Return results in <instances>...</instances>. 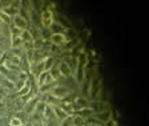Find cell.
Masks as SVG:
<instances>
[{
	"instance_id": "8992f818",
	"label": "cell",
	"mask_w": 149,
	"mask_h": 126,
	"mask_svg": "<svg viewBox=\"0 0 149 126\" xmlns=\"http://www.w3.org/2000/svg\"><path fill=\"white\" fill-rule=\"evenodd\" d=\"M72 117V125L73 126H84L85 125V121L81 116H71Z\"/></svg>"
},
{
	"instance_id": "7a4b0ae2",
	"label": "cell",
	"mask_w": 149,
	"mask_h": 126,
	"mask_svg": "<svg viewBox=\"0 0 149 126\" xmlns=\"http://www.w3.org/2000/svg\"><path fill=\"white\" fill-rule=\"evenodd\" d=\"M11 25L16 29H19L20 32L23 31H28V28H29V21H28V19L25 16H23L22 13H19V15L13 16L12 17V21H11Z\"/></svg>"
},
{
	"instance_id": "277c9868",
	"label": "cell",
	"mask_w": 149,
	"mask_h": 126,
	"mask_svg": "<svg viewBox=\"0 0 149 126\" xmlns=\"http://www.w3.org/2000/svg\"><path fill=\"white\" fill-rule=\"evenodd\" d=\"M49 40H51V44L56 46H63L68 43V39H67V36L63 32H52L49 35Z\"/></svg>"
},
{
	"instance_id": "ba28073f",
	"label": "cell",
	"mask_w": 149,
	"mask_h": 126,
	"mask_svg": "<svg viewBox=\"0 0 149 126\" xmlns=\"http://www.w3.org/2000/svg\"><path fill=\"white\" fill-rule=\"evenodd\" d=\"M7 96H8V90L0 85V101H4V98H7Z\"/></svg>"
},
{
	"instance_id": "52a82bcc",
	"label": "cell",
	"mask_w": 149,
	"mask_h": 126,
	"mask_svg": "<svg viewBox=\"0 0 149 126\" xmlns=\"http://www.w3.org/2000/svg\"><path fill=\"white\" fill-rule=\"evenodd\" d=\"M20 125H23V121L20 120V118H17L16 116H13V117L9 118L8 126H20Z\"/></svg>"
},
{
	"instance_id": "3957f363",
	"label": "cell",
	"mask_w": 149,
	"mask_h": 126,
	"mask_svg": "<svg viewBox=\"0 0 149 126\" xmlns=\"http://www.w3.org/2000/svg\"><path fill=\"white\" fill-rule=\"evenodd\" d=\"M55 23L53 19V11L52 9H44L40 13V24L44 29H51V27Z\"/></svg>"
},
{
	"instance_id": "6da1fadb",
	"label": "cell",
	"mask_w": 149,
	"mask_h": 126,
	"mask_svg": "<svg viewBox=\"0 0 149 126\" xmlns=\"http://www.w3.org/2000/svg\"><path fill=\"white\" fill-rule=\"evenodd\" d=\"M49 94L52 96L53 98L59 100V101H63V100L67 98V97L71 94V89H69L68 86L57 84V85H56L55 88H53V89L49 92Z\"/></svg>"
},
{
	"instance_id": "5b68a950",
	"label": "cell",
	"mask_w": 149,
	"mask_h": 126,
	"mask_svg": "<svg viewBox=\"0 0 149 126\" xmlns=\"http://www.w3.org/2000/svg\"><path fill=\"white\" fill-rule=\"evenodd\" d=\"M57 68H59V72H60V74H61L63 78H69V77H72V71H71V68H69L68 65L65 64L64 61L60 62V65H59Z\"/></svg>"
}]
</instances>
